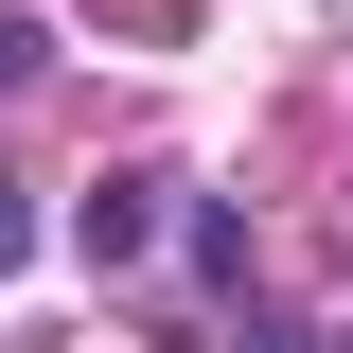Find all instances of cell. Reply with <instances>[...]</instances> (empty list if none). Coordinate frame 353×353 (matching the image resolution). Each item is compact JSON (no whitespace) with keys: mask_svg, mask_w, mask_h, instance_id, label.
<instances>
[{"mask_svg":"<svg viewBox=\"0 0 353 353\" xmlns=\"http://www.w3.org/2000/svg\"><path fill=\"white\" fill-rule=\"evenodd\" d=\"M71 248H88V265H141V248H159V176H106V194H71Z\"/></svg>","mask_w":353,"mask_h":353,"instance_id":"obj_1","label":"cell"},{"mask_svg":"<svg viewBox=\"0 0 353 353\" xmlns=\"http://www.w3.org/2000/svg\"><path fill=\"white\" fill-rule=\"evenodd\" d=\"M18 248H36V212H18V194H0V265H18Z\"/></svg>","mask_w":353,"mask_h":353,"instance_id":"obj_2","label":"cell"}]
</instances>
